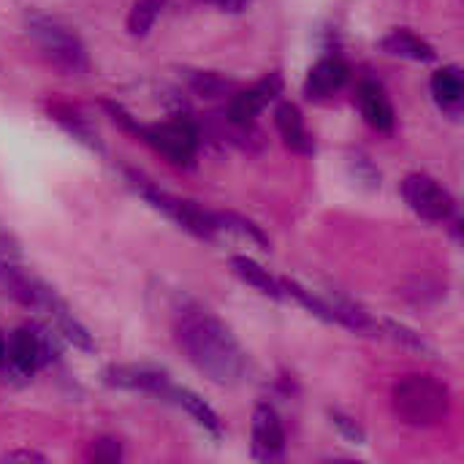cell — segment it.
I'll return each mask as SVG.
<instances>
[{
  "label": "cell",
  "mask_w": 464,
  "mask_h": 464,
  "mask_svg": "<svg viewBox=\"0 0 464 464\" xmlns=\"http://www.w3.org/2000/svg\"><path fill=\"white\" fill-rule=\"evenodd\" d=\"M207 3H212L215 8H220L226 14H242L245 8L253 5V0H207Z\"/></svg>",
  "instance_id": "f1b7e54d"
},
{
  "label": "cell",
  "mask_w": 464,
  "mask_h": 464,
  "mask_svg": "<svg viewBox=\"0 0 464 464\" xmlns=\"http://www.w3.org/2000/svg\"><path fill=\"white\" fill-rule=\"evenodd\" d=\"M84 457L90 462H120L122 449H120V440H114V438H98L87 446Z\"/></svg>",
  "instance_id": "484cf974"
},
{
  "label": "cell",
  "mask_w": 464,
  "mask_h": 464,
  "mask_svg": "<svg viewBox=\"0 0 464 464\" xmlns=\"http://www.w3.org/2000/svg\"><path fill=\"white\" fill-rule=\"evenodd\" d=\"M381 49L392 57H402V60H413V63H432L438 57L435 46L430 41H424L419 33L408 30V27H394L381 38Z\"/></svg>",
  "instance_id": "9a60e30c"
},
{
  "label": "cell",
  "mask_w": 464,
  "mask_h": 464,
  "mask_svg": "<svg viewBox=\"0 0 464 464\" xmlns=\"http://www.w3.org/2000/svg\"><path fill=\"white\" fill-rule=\"evenodd\" d=\"M0 288L5 291V296H11L22 307H33L44 313L57 296L54 288H49L44 280H38L35 275H30L27 269H22L16 261H11L3 253H0Z\"/></svg>",
  "instance_id": "52a82bcc"
},
{
  "label": "cell",
  "mask_w": 464,
  "mask_h": 464,
  "mask_svg": "<svg viewBox=\"0 0 464 464\" xmlns=\"http://www.w3.org/2000/svg\"><path fill=\"white\" fill-rule=\"evenodd\" d=\"M402 198L427 223L443 226L457 218V198L451 190L430 174L413 171L402 179Z\"/></svg>",
  "instance_id": "8992f818"
},
{
  "label": "cell",
  "mask_w": 464,
  "mask_h": 464,
  "mask_svg": "<svg viewBox=\"0 0 464 464\" xmlns=\"http://www.w3.org/2000/svg\"><path fill=\"white\" fill-rule=\"evenodd\" d=\"M46 315L52 318V324L57 326V332L73 345V348H79V351H87V353H92L95 351V343H92V337H90V332L79 324V318L71 313V307L60 299V294L54 296V302L49 304V310H46Z\"/></svg>",
  "instance_id": "d6986e66"
},
{
  "label": "cell",
  "mask_w": 464,
  "mask_h": 464,
  "mask_svg": "<svg viewBox=\"0 0 464 464\" xmlns=\"http://www.w3.org/2000/svg\"><path fill=\"white\" fill-rule=\"evenodd\" d=\"M46 114L49 120H54L65 133H71L76 141H82L84 147L90 150H101V139H98V130L92 128V122L71 103L65 101H49L46 103Z\"/></svg>",
  "instance_id": "2e32d148"
},
{
  "label": "cell",
  "mask_w": 464,
  "mask_h": 464,
  "mask_svg": "<svg viewBox=\"0 0 464 464\" xmlns=\"http://www.w3.org/2000/svg\"><path fill=\"white\" fill-rule=\"evenodd\" d=\"M285 82L280 76V71H272L266 76H261L256 84L245 87V90H237L231 98H228V109H226V117L231 122H253L272 101L280 98Z\"/></svg>",
  "instance_id": "9c48e42d"
},
{
  "label": "cell",
  "mask_w": 464,
  "mask_h": 464,
  "mask_svg": "<svg viewBox=\"0 0 464 464\" xmlns=\"http://www.w3.org/2000/svg\"><path fill=\"white\" fill-rule=\"evenodd\" d=\"M231 272L242 280V283H247L250 288H256L261 296H269V299H285L283 296V285H280V280L277 277H272L269 275V269H264L258 261H253L250 256H231Z\"/></svg>",
  "instance_id": "ac0fdd59"
},
{
  "label": "cell",
  "mask_w": 464,
  "mask_h": 464,
  "mask_svg": "<svg viewBox=\"0 0 464 464\" xmlns=\"http://www.w3.org/2000/svg\"><path fill=\"white\" fill-rule=\"evenodd\" d=\"M432 95L438 101V106L451 114V117H459L462 114L464 103V73L459 65H443L432 73Z\"/></svg>",
  "instance_id": "e0dca14e"
},
{
  "label": "cell",
  "mask_w": 464,
  "mask_h": 464,
  "mask_svg": "<svg viewBox=\"0 0 464 464\" xmlns=\"http://www.w3.org/2000/svg\"><path fill=\"white\" fill-rule=\"evenodd\" d=\"M329 416H332V424H334V427H337V430H340L351 443H364V438H367V435H364V430H362L353 419L343 416L340 411H332Z\"/></svg>",
  "instance_id": "4316f807"
},
{
  "label": "cell",
  "mask_w": 464,
  "mask_h": 464,
  "mask_svg": "<svg viewBox=\"0 0 464 464\" xmlns=\"http://www.w3.org/2000/svg\"><path fill=\"white\" fill-rule=\"evenodd\" d=\"M3 462H46V457L38 454V451L22 449V451H8V454H3Z\"/></svg>",
  "instance_id": "83f0119b"
},
{
  "label": "cell",
  "mask_w": 464,
  "mask_h": 464,
  "mask_svg": "<svg viewBox=\"0 0 464 464\" xmlns=\"http://www.w3.org/2000/svg\"><path fill=\"white\" fill-rule=\"evenodd\" d=\"M128 179H130V188L158 212H163L169 220H174L179 228H185L188 234L204 239V242H215L220 237V226H218V215L215 209H207L196 201H188V198H179V196H171L166 190H160L152 179L136 174V171H128Z\"/></svg>",
  "instance_id": "277c9868"
},
{
  "label": "cell",
  "mask_w": 464,
  "mask_h": 464,
  "mask_svg": "<svg viewBox=\"0 0 464 464\" xmlns=\"http://www.w3.org/2000/svg\"><path fill=\"white\" fill-rule=\"evenodd\" d=\"M378 329H381V334H389L392 340H397V343H402V345H408L413 351H430L427 340L419 332L408 329L405 324H397L392 318H383V321H378Z\"/></svg>",
  "instance_id": "cb8c5ba5"
},
{
  "label": "cell",
  "mask_w": 464,
  "mask_h": 464,
  "mask_svg": "<svg viewBox=\"0 0 464 464\" xmlns=\"http://www.w3.org/2000/svg\"><path fill=\"white\" fill-rule=\"evenodd\" d=\"M353 103H356L362 120L370 128H375L381 133H389L394 128V120H397L394 103H392V98H389V92H386V87L381 82L359 79V84L353 90Z\"/></svg>",
  "instance_id": "7c38bea8"
},
{
  "label": "cell",
  "mask_w": 464,
  "mask_h": 464,
  "mask_svg": "<svg viewBox=\"0 0 464 464\" xmlns=\"http://www.w3.org/2000/svg\"><path fill=\"white\" fill-rule=\"evenodd\" d=\"M451 389L427 375V372H413L405 375L394 383L392 389V411L394 416L413 430H432L449 421L451 416Z\"/></svg>",
  "instance_id": "7a4b0ae2"
},
{
  "label": "cell",
  "mask_w": 464,
  "mask_h": 464,
  "mask_svg": "<svg viewBox=\"0 0 464 464\" xmlns=\"http://www.w3.org/2000/svg\"><path fill=\"white\" fill-rule=\"evenodd\" d=\"M101 106H103V111L111 117V122H114V125H120L125 133H130V136H136V139L141 136V122H139V120H136V117H133L122 103H120V101L103 98V101H101Z\"/></svg>",
  "instance_id": "d4e9b609"
},
{
  "label": "cell",
  "mask_w": 464,
  "mask_h": 464,
  "mask_svg": "<svg viewBox=\"0 0 464 464\" xmlns=\"http://www.w3.org/2000/svg\"><path fill=\"white\" fill-rule=\"evenodd\" d=\"M3 356H5V340H3V334H0V367H3Z\"/></svg>",
  "instance_id": "f546056e"
},
{
  "label": "cell",
  "mask_w": 464,
  "mask_h": 464,
  "mask_svg": "<svg viewBox=\"0 0 464 464\" xmlns=\"http://www.w3.org/2000/svg\"><path fill=\"white\" fill-rule=\"evenodd\" d=\"M103 381L117 389L141 392V394H152L163 400H169V392L174 386L166 372L155 367H144V364H114L103 372Z\"/></svg>",
  "instance_id": "8fae6325"
},
{
  "label": "cell",
  "mask_w": 464,
  "mask_h": 464,
  "mask_svg": "<svg viewBox=\"0 0 464 464\" xmlns=\"http://www.w3.org/2000/svg\"><path fill=\"white\" fill-rule=\"evenodd\" d=\"M174 340L185 359L215 386H237L250 370L247 353L234 332L196 302L177 310Z\"/></svg>",
  "instance_id": "6da1fadb"
},
{
  "label": "cell",
  "mask_w": 464,
  "mask_h": 464,
  "mask_svg": "<svg viewBox=\"0 0 464 464\" xmlns=\"http://www.w3.org/2000/svg\"><path fill=\"white\" fill-rule=\"evenodd\" d=\"M185 82L190 87L193 95L198 98H231L237 90H239V82L237 79H228L218 71H188L185 73Z\"/></svg>",
  "instance_id": "ffe728a7"
},
{
  "label": "cell",
  "mask_w": 464,
  "mask_h": 464,
  "mask_svg": "<svg viewBox=\"0 0 464 464\" xmlns=\"http://www.w3.org/2000/svg\"><path fill=\"white\" fill-rule=\"evenodd\" d=\"M348 79H351L348 63L337 54H326L310 68V73L304 79V98L315 101V103L332 101L348 84Z\"/></svg>",
  "instance_id": "4fadbf2b"
},
{
  "label": "cell",
  "mask_w": 464,
  "mask_h": 464,
  "mask_svg": "<svg viewBox=\"0 0 464 464\" xmlns=\"http://www.w3.org/2000/svg\"><path fill=\"white\" fill-rule=\"evenodd\" d=\"M250 454L256 462H280L285 457V427L269 402H258L253 411Z\"/></svg>",
  "instance_id": "ba28073f"
},
{
  "label": "cell",
  "mask_w": 464,
  "mask_h": 464,
  "mask_svg": "<svg viewBox=\"0 0 464 464\" xmlns=\"http://www.w3.org/2000/svg\"><path fill=\"white\" fill-rule=\"evenodd\" d=\"M218 215V226H220V234H237L253 245H258L261 250H269V237L261 231V226H256L253 220H247L245 215H237V212H215Z\"/></svg>",
  "instance_id": "7402d4cb"
},
{
  "label": "cell",
  "mask_w": 464,
  "mask_h": 464,
  "mask_svg": "<svg viewBox=\"0 0 464 464\" xmlns=\"http://www.w3.org/2000/svg\"><path fill=\"white\" fill-rule=\"evenodd\" d=\"M275 128L283 139V144L296 152V155H313L315 152V139L304 125V114L296 103L280 101L275 109Z\"/></svg>",
  "instance_id": "5bb4252c"
},
{
  "label": "cell",
  "mask_w": 464,
  "mask_h": 464,
  "mask_svg": "<svg viewBox=\"0 0 464 464\" xmlns=\"http://www.w3.org/2000/svg\"><path fill=\"white\" fill-rule=\"evenodd\" d=\"M44 359H46V343L35 329L19 326L16 332H11L5 356H3V364H8L11 375L30 378L44 364Z\"/></svg>",
  "instance_id": "30bf717a"
},
{
  "label": "cell",
  "mask_w": 464,
  "mask_h": 464,
  "mask_svg": "<svg viewBox=\"0 0 464 464\" xmlns=\"http://www.w3.org/2000/svg\"><path fill=\"white\" fill-rule=\"evenodd\" d=\"M166 3L169 0H136L128 11V33L133 38H144L160 19Z\"/></svg>",
  "instance_id": "603a6c76"
},
{
  "label": "cell",
  "mask_w": 464,
  "mask_h": 464,
  "mask_svg": "<svg viewBox=\"0 0 464 464\" xmlns=\"http://www.w3.org/2000/svg\"><path fill=\"white\" fill-rule=\"evenodd\" d=\"M24 33H27L33 49L38 52V57L49 68L60 71L63 76H84L90 71L87 46L63 22L46 16V14H27Z\"/></svg>",
  "instance_id": "3957f363"
},
{
  "label": "cell",
  "mask_w": 464,
  "mask_h": 464,
  "mask_svg": "<svg viewBox=\"0 0 464 464\" xmlns=\"http://www.w3.org/2000/svg\"><path fill=\"white\" fill-rule=\"evenodd\" d=\"M169 400H174L179 408H185L193 419H196V424H201L207 432H212L215 438H220L223 435V421H220V416L196 394V392H190V389H179V386H171V392H169Z\"/></svg>",
  "instance_id": "44dd1931"
},
{
  "label": "cell",
  "mask_w": 464,
  "mask_h": 464,
  "mask_svg": "<svg viewBox=\"0 0 464 464\" xmlns=\"http://www.w3.org/2000/svg\"><path fill=\"white\" fill-rule=\"evenodd\" d=\"M198 125L177 111L163 122H152V125H141V136L139 141L150 144L158 155H163L171 166L179 169H193L196 166V155H198Z\"/></svg>",
  "instance_id": "5b68a950"
}]
</instances>
